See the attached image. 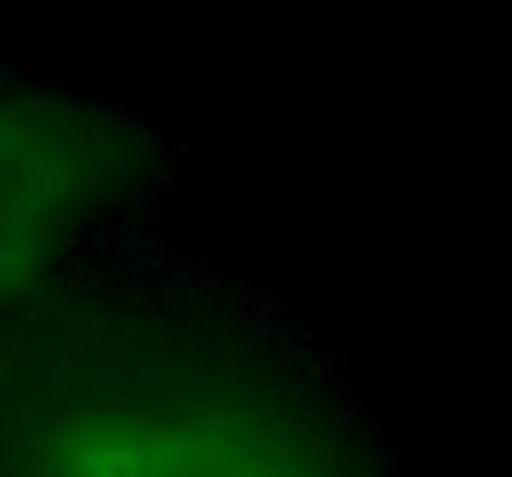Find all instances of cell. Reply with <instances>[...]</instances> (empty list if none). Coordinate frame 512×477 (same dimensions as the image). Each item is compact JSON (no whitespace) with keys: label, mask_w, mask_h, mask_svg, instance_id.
<instances>
[{"label":"cell","mask_w":512,"mask_h":477,"mask_svg":"<svg viewBox=\"0 0 512 477\" xmlns=\"http://www.w3.org/2000/svg\"><path fill=\"white\" fill-rule=\"evenodd\" d=\"M0 477H388L353 413L259 314L95 269L30 318Z\"/></svg>","instance_id":"cell-1"},{"label":"cell","mask_w":512,"mask_h":477,"mask_svg":"<svg viewBox=\"0 0 512 477\" xmlns=\"http://www.w3.org/2000/svg\"><path fill=\"white\" fill-rule=\"evenodd\" d=\"M150 174L135 120L55 90H0V314L35 318L90 279Z\"/></svg>","instance_id":"cell-2"}]
</instances>
